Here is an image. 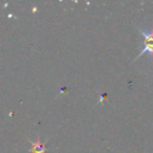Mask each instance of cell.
I'll list each match as a JSON object with an SVG mask.
<instances>
[{
  "label": "cell",
  "instance_id": "cell-1",
  "mask_svg": "<svg viewBox=\"0 0 153 153\" xmlns=\"http://www.w3.org/2000/svg\"><path fill=\"white\" fill-rule=\"evenodd\" d=\"M138 30H140V35L142 37L144 38V41H143V48L140 51V53L136 56V58L134 59L137 60L138 58L142 57L144 53H148L149 58L152 59L153 58V27L150 28H142V27H138Z\"/></svg>",
  "mask_w": 153,
  "mask_h": 153
},
{
  "label": "cell",
  "instance_id": "cell-2",
  "mask_svg": "<svg viewBox=\"0 0 153 153\" xmlns=\"http://www.w3.org/2000/svg\"><path fill=\"white\" fill-rule=\"evenodd\" d=\"M32 148L30 149V153H45L46 149H45V144L40 142V136H37V142H30Z\"/></svg>",
  "mask_w": 153,
  "mask_h": 153
}]
</instances>
